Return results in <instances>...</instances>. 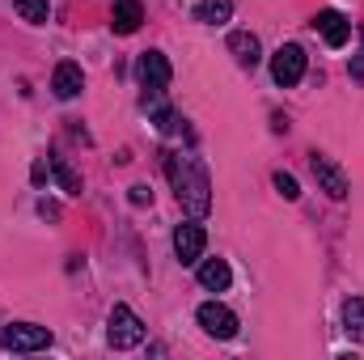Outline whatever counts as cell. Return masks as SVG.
I'll list each match as a JSON object with an SVG mask.
<instances>
[{
  "instance_id": "17",
  "label": "cell",
  "mask_w": 364,
  "mask_h": 360,
  "mask_svg": "<svg viewBox=\"0 0 364 360\" xmlns=\"http://www.w3.org/2000/svg\"><path fill=\"white\" fill-rule=\"evenodd\" d=\"M51 170H55V179H60V186H64L68 195H81V179H77V170H73L64 157H51Z\"/></svg>"
},
{
  "instance_id": "3",
  "label": "cell",
  "mask_w": 364,
  "mask_h": 360,
  "mask_svg": "<svg viewBox=\"0 0 364 360\" xmlns=\"http://www.w3.org/2000/svg\"><path fill=\"white\" fill-rule=\"evenodd\" d=\"M0 348H9V352H43V348H51V331L34 327V322H13V327L0 331Z\"/></svg>"
},
{
  "instance_id": "7",
  "label": "cell",
  "mask_w": 364,
  "mask_h": 360,
  "mask_svg": "<svg viewBox=\"0 0 364 360\" xmlns=\"http://www.w3.org/2000/svg\"><path fill=\"white\" fill-rule=\"evenodd\" d=\"M136 77H140L144 90H166L170 77H174V68H170V60H166L161 51H144V55L136 60Z\"/></svg>"
},
{
  "instance_id": "9",
  "label": "cell",
  "mask_w": 364,
  "mask_h": 360,
  "mask_svg": "<svg viewBox=\"0 0 364 360\" xmlns=\"http://www.w3.org/2000/svg\"><path fill=\"white\" fill-rule=\"evenodd\" d=\"M314 26H318V34H322L331 47H343V43H348V34H352L348 17H343V13H335V9H322V13L314 17Z\"/></svg>"
},
{
  "instance_id": "14",
  "label": "cell",
  "mask_w": 364,
  "mask_h": 360,
  "mask_svg": "<svg viewBox=\"0 0 364 360\" xmlns=\"http://www.w3.org/2000/svg\"><path fill=\"white\" fill-rule=\"evenodd\" d=\"M229 13H233V0H199V4H195V17L208 21V26L229 21Z\"/></svg>"
},
{
  "instance_id": "2",
  "label": "cell",
  "mask_w": 364,
  "mask_h": 360,
  "mask_svg": "<svg viewBox=\"0 0 364 360\" xmlns=\"http://www.w3.org/2000/svg\"><path fill=\"white\" fill-rule=\"evenodd\" d=\"M106 339H110V348H136L140 339H144V322L136 318V309H127V305H114L110 309V322H106Z\"/></svg>"
},
{
  "instance_id": "16",
  "label": "cell",
  "mask_w": 364,
  "mask_h": 360,
  "mask_svg": "<svg viewBox=\"0 0 364 360\" xmlns=\"http://www.w3.org/2000/svg\"><path fill=\"white\" fill-rule=\"evenodd\" d=\"M13 9H17L30 26H43L47 13H51V0H13Z\"/></svg>"
},
{
  "instance_id": "13",
  "label": "cell",
  "mask_w": 364,
  "mask_h": 360,
  "mask_svg": "<svg viewBox=\"0 0 364 360\" xmlns=\"http://www.w3.org/2000/svg\"><path fill=\"white\" fill-rule=\"evenodd\" d=\"M199 284L208 288V292H225L229 284H233V271L225 259H208V263H199Z\"/></svg>"
},
{
  "instance_id": "15",
  "label": "cell",
  "mask_w": 364,
  "mask_h": 360,
  "mask_svg": "<svg viewBox=\"0 0 364 360\" xmlns=\"http://www.w3.org/2000/svg\"><path fill=\"white\" fill-rule=\"evenodd\" d=\"M343 327H348L352 339L364 344V297H352V301L343 305Z\"/></svg>"
},
{
  "instance_id": "19",
  "label": "cell",
  "mask_w": 364,
  "mask_h": 360,
  "mask_svg": "<svg viewBox=\"0 0 364 360\" xmlns=\"http://www.w3.org/2000/svg\"><path fill=\"white\" fill-rule=\"evenodd\" d=\"M132 203H136V208H144V203H153V191H149L144 182H136V186H132Z\"/></svg>"
},
{
  "instance_id": "4",
  "label": "cell",
  "mask_w": 364,
  "mask_h": 360,
  "mask_svg": "<svg viewBox=\"0 0 364 360\" xmlns=\"http://www.w3.org/2000/svg\"><path fill=\"white\" fill-rule=\"evenodd\" d=\"M195 318H199V327H203L212 339H233V335H237V314H233L229 305H220V301H203Z\"/></svg>"
},
{
  "instance_id": "11",
  "label": "cell",
  "mask_w": 364,
  "mask_h": 360,
  "mask_svg": "<svg viewBox=\"0 0 364 360\" xmlns=\"http://www.w3.org/2000/svg\"><path fill=\"white\" fill-rule=\"evenodd\" d=\"M229 51H233V60H237L242 68H255V64L263 60V47H259V38H255L250 30H233V34H229Z\"/></svg>"
},
{
  "instance_id": "8",
  "label": "cell",
  "mask_w": 364,
  "mask_h": 360,
  "mask_svg": "<svg viewBox=\"0 0 364 360\" xmlns=\"http://www.w3.org/2000/svg\"><path fill=\"white\" fill-rule=\"evenodd\" d=\"M203 242H208L203 225H195V221L178 225V229H174V255H178V263H199V255H203Z\"/></svg>"
},
{
  "instance_id": "10",
  "label": "cell",
  "mask_w": 364,
  "mask_h": 360,
  "mask_svg": "<svg viewBox=\"0 0 364 360\" xmlns=\"http://www.w3.org/2000/svg\"><path fill=\"white\" fill-rule=\"evenodd\" d=\"M51 90L55 97H77V93L85 90V77H81V64H73V60H64V64H55V77H51Z\"/></svg>"
},
{
  "instance_id": "12",
  "label": "cell",
  "mask_w": 364,
  "mask_h": 360,
  "mask_svg": "<svg viewBox=\"0 0 364 360\" xmlns=\"http://www.w3.org/2000/svg\"><path fill=\"white\" fill-rule=\"evenodd\" d=\"M140 21H144V4L140 0H114V17H110L114 34H136Z\"/></svg>"
},
{
  "instance_id": "18",
  "label": "cell",
  "mask_w": 364,
  "mask_h": 360,
  "mask_svg": "<svg viewBox=\"0 0 364 360\" xmlns=\"http://www.w3.org/2000/svg\"><path fill=\"white\" fill-rule=\"evenodd\" d=\"M275 191H279L284 199H296V195H301V186H296V179H292V174H284V170L275 174Z\"/></svg>"
},
{
  "instance_id": "1",
  "label": "cell",
  "mask_w": 364,
  "mask_h": 360,
  "mask_svg": "<svg viewBox=\"0 0 364 360\" xmlns=\"http://www.w3.org/2000/svg\"><path fill=\"white\" fill-rule=\"evenodd\" d=\"M166 174L178 191V203L191 212V216H208L212 208V182H208V170L195 162V157H182V153H166Z\"/></svg>"
},
{
  "instance_id": "6",
  "label": "cell",
  "mask_w": 364,
  "mask_h": 360,
  "mask_svg": "<svg viewBox=\"0 0 364 360\" xmlns=\"http://www.w3.org/2000/svg\"><path fill=\"white\" fill-rule=\"evenodd\" d=\"M309 170H314L318 186H322V191H326L331 199H348V191H352V186H348V174H343V170H339V166H335L331 157L314 153V157H309Z\"/></svg>"
},
{
  "instance_id": "20",
  "label": "cell",
  "mask_w": 364,
  "mask_h": 360,
  "mask_svg": "<svg viewBox=\"0 0 364 360\" xmlns=\"http://www.w3.org/2000/svg\"><path fill=\"white\" fill-rule=\"evenodd\" d=\"M352 77H364V51L352 60Z\"/></svg>"
},
{
  "instance_id": "5",
  "label": "cell",
  "mask_w": 364,
  "mask_h": 360,
  "mask_svg": "<svg viewBox=\"0 0 364 360\" xmlns=\"http://www.w3.org/2000/svg\"><path fill=\"white\" fill-rule=\"evenodd\" d=\"M272 77H275V85H284V90L305 77V51H301L296 43H284L272 55Z\"/></svg>"
}]
</instances>
